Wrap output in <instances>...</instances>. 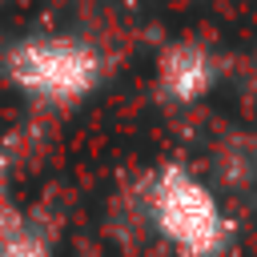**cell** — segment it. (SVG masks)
Masks as SVG:
<instances>
[{"instance_id": "7a4b0ae2", "label": "cell", "mask_w": 257, "mask_h": 257, "mask_svg": "<svg viewBox=\"0 0 257 257\" xmlns=\"http://www.w3.org/2000/svg\"><path fill=\"white\" fill-rule=\"evenodd\" d=\"M4 68L20 92L52 104H72L100 84L104 60L88 40L76 36H28L8 52Z\"/></svg>"}, {"instance_id": "277c9868", "label": "cell", "mask_w": 257, "mask_h": 257, "mask_svg": "<svg viewBox=\"0 0 257 257\" xmlns=\"http://www.w3.org/2000/svg\"><path fill=\"white\" fill-rule=\"evenodd\" d=\"M0 257H52V249H48V241L32 225L20 221L16 229H8L0 237Z\"/></svg>"}, {"instance_id": "5b68a950", "label": "cell", "mask_w": 257, "mask_h": 257, "mask_svg": "<svg viewBox=\"0 0 257 257\" xmlns=\"http://www.w3.org/2000/svg\"><path fill=\"white\" fill-rule=\"evenodd\" d=\"M4 173H8V161H4V153H0V237L20 225V213H16V209L8 205V197H4Z\"/></svg>"}, {"instance_id": "6da1fadb", "label": "cell", "mask_w": 257, "mask_h": 257, "mask_svg": "<svg viewBox=\"0 0 257 257\" xmlns=\"http://www.w3.org/2000/svg\"><path fill=\"white\" fill-rule=\"evenodd\" d=\"M149 221L181 257H217L229 241V217L213 189L177 165L149 181Z\"/></svg>"}, {"instance_id": "3957f363", "label": "cell", "mask_w": 257, "mask_h": 257, "mask_svg": "<svg viewBox=\"0 0 257 257\" xmlns=\"http://www.w3.org/2000/svg\"><path fill=\"white\" fill-rule=\"evenodd\" d=\"M157 80L173 100H197L213 84V56L193 40H173L157 60Z\"/></svg>"}]
</instances>
